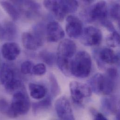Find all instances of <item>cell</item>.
Segmentation results:
<instances>
[{
    "instance_id": "d6986e66",
    "label": "cell",
    "mask_w": 120,
    "mask_h": 120,
    "mask_svg": "<svg viewBox=\"0 0 120 120\" xmlns=\"http://www.w3.org/2000/svg\"><path fill=\"white\" fill-rule=\"evenodd\" d=\"M0 5L5 12L14 21H17L18 20L20 17V13L12 1L10 2L5 0L0 1Z\"/></svg>"
},
{
    "instance_id": "f546056e",
    "label": "cell",
    "mask_w": 120,
    "mask_h": 120,
    "mask_svg": "<svg viewBox=\"0 0 120 120\" xmlns=\"http://www.w3.org/2000/svg\"><path fill=\"white\" fill-rule=\"evenodd\" d=\"M34 65L33 63L30 61H25L21 65V71L24 74H28L32 72Z\"/></svg>"
},
{
    "instance_id": "4dcf8cb0",
    "label": "cell",
    "mask_w": 120,
    "mask_h": 120,
    "mask_svg": "<svg viewBox=\"0 0 120 120\" xmlns=\"http://www.w3.org/2000/svg\"><path fill=\"white\" fill-rule=\"evenodd\" d=\"M106 75L115 80V79L118 76V71L116 68L114 67L109 68L107 70Z\"/></svg>"
},
{
    "instance_id": "ba28073f",
    "label": "cell",
    "mask_w": 120,
    "mask_h": 120,
    "mask_svg": "<svg viewBox=\"0 0 120 120\" xmlns=\"http://www.w3.org/2000/svg\"><path fill=\"white\" fill-rule=\"evenodd\" d=\"M108 13L107 2L100 1L94 4L88 9L87 20L89 22L98 21L101 22L107 19Z\"/></svg>"
},
{
    "instance_id": "ac0fdd59",
    "label": "cell",
    "mask_w": 120,
    "mask_h": 120,
    "mask_svg": "<svg viewBox=\"0 0 120 120\" xmlns=\"http://www.w3.org/2000/svg\"><path fill=\"white\" fill-rule=\"evenodd\" d=\"M29 88L31 97L36 100L44 98L47 92V89L44 86L36 83H30Z\"/></svg>"
},
{
    "instance_id": "4fadbf2b",
    "label": "cell",
    "mask_w": 120,
    "mask_h": 120,
    "mask_svg": "<svg viewBox=\"0 0 120 120\" xmlns=\"http://www.w3.org/2000/svg\"><path fill=\"white\" fill-rule=\"evenodd\" d=\"M18 30L13 22L8 21L0 25V40L12 41L17 36Z\"/></svg>"
},
{
    "instance_id": "4316f807",
    "label": "cell",
    "mask_w": 120,
    "mask_h": 120,
    "mask_svg": "<svg viewBox=\"0 0 120 120\" xmlns=\"http://www.w3.org/2000/svg\"><path fill=\"white\" fill-rule=\"evenodd\" d=\"M49 79L51 84V90L52 95L55 97L57 96L60 93V86L57 82L55 77L52 74H51L49 76Z\"/></svg>"
},
{
    "instance_id": "30bf717a",
    "label": "cell",
    "mask_w": 120,
    "mask_h": 120,
    "mask_svg": "<svg viewBox=\"0 0 120 120\" xmlns=\"http://www.w3.org/2000/svg\"><path fill=\"white\" fill-rule=\"evenodd\" d=\"M55 108L60 120H75L69 101L64 97H61L56 101Z\"/></svg>"
},
{
    "instance_id": "83f0119b",
    "label": "cell",
    "mask_w": 120,
    "mask_h": 120,
    "mask_svg": "<svg viewBox=\"0 0 120 120\" xmlns=\"http://www.w3.org/2000/svg\"><path fill=\"white\" fill-rule=\"evenodd\" d=\"M110 15L112 19L119 22L120 21V5L116 3L112 4L110 9Z\"/></svg>"
},
{
    "instance_id": "44dd1931",
    "label": "cell",
    "mask_w": 120,
    "mask_h": 120,
    "mask_svg": "<svg viewBox=\"0 0 120 120\" xmlns=\"http://www.w3.org/2000/svg\"><path fill=\"white\" fill-rule=\"evenodd\" d=\"M101 105L104 111L110 114H116L117 111L116 100L114 97L104 98L101 100Z\"/></svg>"
},
{
    "instance_id": "ffe728a7",
    "label": "cell",
    "mask_w": 120,
    "mask_h": 120,
    "mask_svg": "<svg viewBox=\"0 0 120 120\" xmlns=\"http://www.w3.org/2000/svg\"><path fill=\"white\" fill-rule=\"evenodd\" d=\"M52 100L51 96L49 95L41 101L33 103L32 109L35 115L49 109L52 105Z\"/></svg>"
},
{
    "instance_id": "52a82bcc",
    "label": "cell",
    "mask_w": 120,
    "mask_h": 120,
    "mask_svg": "<svg viewBox=\"0 0 120 120\" xmlns=\"http://www.w3.org/2000/svg\"><path fill=\"white\" fill-rule=\"evenodd\" d=\"M80 36L81 43L86 46L98 45L100 44L102 39L101 31L93 26L86 28Z\"/></svg>"
},
{
    "instance_id": "5bb4252c",
    "label": "cell",
    "mask_w": 120,
    "mask_h": 120,
    "mask_svg": "<svg viewBox=\"0 0 120 120\" xmlns=\"http://www.w3.org/2000/svg\"><path fill=\"white\" fill-rule=\"evenodd\" d=\"M3 57L6 60H15L21 52V49L19 45L14 42H7L4 44L1 49Z\"/></svg>"
},
{
    "instance_id": "836d02e7",
    "label": "cell",
    "mask_w": 120,
    "mask_h": 120,
    "mask_svg": "<svg viewBox=\"0 0 120 120\" xmlns=\"http://www.w3.org/2000/svg\"><path fill=\"white\" fill-rule=\"evenodd\" d=\"M116 120H120V112L119 111L116 113Z\"/></svg>"
},
{
    "instance_id": "7c38bea8",
    "label": "cell",
    "mask_w": 120,
    "mask_h": 120,
    "mask_svg": "<svg viewBox=\"0 0 120 120\" xmlns=\"http://www.w3.org/2000/svg\"><path fill=\"white\" fill-rule=\"evenodd\" d=\"M46 35L49 42H57L64 37V32L57 22H50L46 27Z\"/></svg>"
},
{
    "instance_id": "f1b7e54d",
    "label": "cell",
    "mask_w": 120,
    "mask_h": 120,
    "mask_svg": "<svg viewBox=\"0 0 120 120\" xmlns=\"http://www.w3.org/2000/svg\"><path fill=\"white\" fill-rule=\"evenodd\" d=\"M46 71V66L43 63H38L34 65L32 72L33 74L38 76H41L45 73Z\"/></svg>"
},
{
    "instance_id": "d6a6232c",
    "label": "cell",
    "mask_w": 120,
    "mask_h": 120,
    "mask_svg": "<svg viewBox=\"0 0 120 120\" xmlns=\"http://www.w3.org/2000/svg\"><path fill=\"white\" fill-rule=\"evenodd\" d=\"M94 120H108L101 113L96 111L94 115Z\"/></svg>"
},
{
    "instance_id": "e0dca14e",
    "label": "cell",
    "mask_w": 120,
    "mask_h": 120,
    "mask_svg": "<svg viewBox=\"0 0 120 120\" xmlns=\"http://www.w3.org/2000/svg\"><path fill=\"white\" fill-rule=\"evenodd\" d=\"M99 56L100 60L108 64H116L119 61V56L109 48H104L101 50Z\"/></svg>"
},
{
    "instance_id": "9a60e30c",
    "label": "cell",
    "mask_w": 120,
    "mask_h": 120,
    "mask_svg": "<svg viewBox=\"0 0 120 120\" xmlns=\"http://www.w3.org/2000/svg\"><path fill=\"white\" fill-rule=\"evenodd\" d=\"M22 41L24 47L30 51H36L42 44L32 33L25 32L22 36Z\"/></svg>"
},
{
    "instance_id": "7a4b0ae2",
    "label": "cell",
    "mask_w": 120,
    "mask_h": 120,
    "mask_svg": "<svg viewBox=\"0 0 120 120\" xmlns=\"http://www.w3.org/2000/svg\"><path fill=\"white\" fill-rule=\"evenodd\" d=\"M92 60L90 55L85 51L76 54L71 64V74L79 78H85L90 74Z\"/></svg>"
},
{
    "instance_id": "7402d4cb",
    "label": "cell",
    "mask_w": 120,
    "mask_h": 120,
    "mask_svg": "<svg viewBox=\"0 0 120 120\" xmlns=\"http://www.w3.org/2000/svg\"><path fill=\"white\" fill-rule=\"evenodd\" d=\"M60 2L65 15L75 12L79 7V3L76 0H60Z\"/></svg>"
},
{
    "instance_id": "d4e9b609",
    "label": "cell",
    "mask_w": 120,
    "mask_h": 120,
    "mask_svg": "<svg viewBox=\"0 0 120 120\" xmlns=\"http://www.w3.org/2000/svg\"><path fill=\"white\" fill-rule=\"evenodd\" d=\"M40 59L49 66H52L56 61V57L54 53L47 50H44L39 53Z\"/></svg>"
},
{
    "instance_id": "3957f363",
    "label": "cell",
    "mask_w": 120,
    "mask_h": 120,
    "mask_svg": "<svg viewBox=\"0 0 120 120\" xmlns=\"http://www.w3.org/2000/svg\"><path fill=\"white\" fill-rule=\"evenodd\" d=\"M88 85L94 93L108 95L113 92L115 83L114 80L106 74L97 73L90 79Z\"/></svg>"
},
{
    "instance_id": "5b68a950",
    "label": "cell",
    "mask_w": 120,
    "mask_h": 120,
    "mask_svg": "<svg viewBox=\"0 0 120 120\" xmlns=\"http://www.w3.org/2000/svg\"><path fill=\"white\" fill-rule=\"evenodd\" d=\"M10 105L12 111L17 117L19 116L26 115L29 112L30 103L25 90L14 93Z\"/></svg>"
},
{
    "instance_id": "603a6c76",
    "label": "cell",
    "mask_w": 120,
    "mask_h": 120,
    "mask_svg": "<svg viewBox=\"0 0 120 120\" xmlns=\"http://www.w3.org/2000/svg\"><path fill=\"white\" fill-rule=\"evenodd\" d=\"M32 33L38 40L42 45H43L44 43V39L46 34V28L44 24L41 22L38 23L34 25Z\"/></svg>"
},
{
    "instance_id": "6da1fadb",
    "label": "cell",
    "mask_w": 120,
    "mask_h": 120,
    "mask_svg": "<svg viewBox=\"0 0 120 120\" xmlns=\"http://www.w3.org/2000/svg\"><path fill=\"white\" fill-rule=\"evenodd\" d=\"M0 82L9 93L25 90L22 82L16 78L13 67L7 63L3 64L0 68Z\"/></svg>"
},
{
    "instance_id": "277c9868",
    "label": "cell",
    "mask_w": 120,
    "mask_h": 120,
    "mask_svg": "<svg viewBox=\"0 0 120 120\" xmlns=\"http://www.w3.org/2000/svg\"><path fill=\"white\" fill-rule=\"evenodd\" d=\"M76 49V45L72 40L69 39L62 40L58 47L56 57L58 65L67 66L71 64Z\"/></svg>"
},
{
    "instance_id": "2e32d148",
    "label": "cell",
    "mask_w": 120,
    "mask_h": 120,
    "mask_svg": "<svg viewBox=\"0 0 120 120\" xmlns=\"http://www.w3.org/2000/svg\"><path fill=\"white\" fill-rule=\"evenodd\" d=\"M44 5L50 11L58 20L62 21L65 15L64 14L60 4V0H45Z\"/></svg>"
},
{
    "instance_id": "484cf974",
    "label": "cell",
    "mask_w": 120,
    "mask_h": 120,
    "mask_svg": "<svg viewBox=\"0 0 120 120\" xmlns=\"http://www.w3.org/2000/svg\"><path fill=\"white\" fill-rule=\"evenodd\" d=\"M106 43L108 46L116 47L120 45V35L116 31L112 32L106 38Z\"/></svg>"
},
{
    "instance_id": "9c48e42d",
    "label": "cell",
    "mask_w": 120,
    "mask_h": 120,
    "mask_svg": "<svg viewBox=\"0 0 120 120\" xmlns=\"http://www.w3.org/2000/svg\"><path fill=\"white\" fill-rule=\"evenodd\" d=\"M18 9L20 13L23 14L28 18H32L38 15L40 12V4L32 0L12 1Z\"/></svg>"
},
{
    "instance_id": "8fae6325",
    "label": "cell",
    "mask_w": 120,
    "mask_h": 120,
    "mask_svg": "<svg viewBox=\"0 0 120 120\" xmlns=\"http://www.w3.org/2000/svg\"><path fill=\"white\" fill-rule=\"evenodd\" d=\"M65 30L68 36L72 38L79 37L83 31V24L80 19L73 15H69L66 18Z\"/></svg>"
},
{
    "instance_id": "cb8c5ba5",
    "label": "cell",
    "mask_w": 120,
    "mask_h": 120,
    "mask_svg": "<svg viewBox=\"0 0 120 120\" xmlns=\"http://www.w3.org/2000/svg\"><path fill=\"white\" fill-rule=\"evenodd\" d=\"M0 113L11 118L17 117L12 111L10 104L4 99L0 100Z\"/></svg>"
},
{
    "instance_id": "8992f818",
    "label": "cell",
    "mask_w": 120,
    "mask_h": 120,
    "mask_svg": "<svg viewBox=\"0 0 120 120\" xmlns=\"http://www.w3.org/2000/svg\"><path fill=\"white\" fill-rule=\"evenodd\" d=\"M69 88L72 99L77 104H81L85 98L92 95L90 86L84 83L73 81L70 82Z\"/></svg>"
},
{
    "instance_id": "1f68e13d",
    "label": "cell",
    "mask_w": 120,
    "mask_h": 120,
    "mask_svg": "<svg viewBox=\"0 0 120 120\" xmlns=\"http://www.w3.org/2000/svg\"><path fill=\"white\" fill-rule=\"evenodd\" d=\"M101 23L109 31L113 32L114 31H116V29L113 24V23L109 20H108L107 19L105 21L102 22H101Z\"/></svg>"
}]
</instances>
